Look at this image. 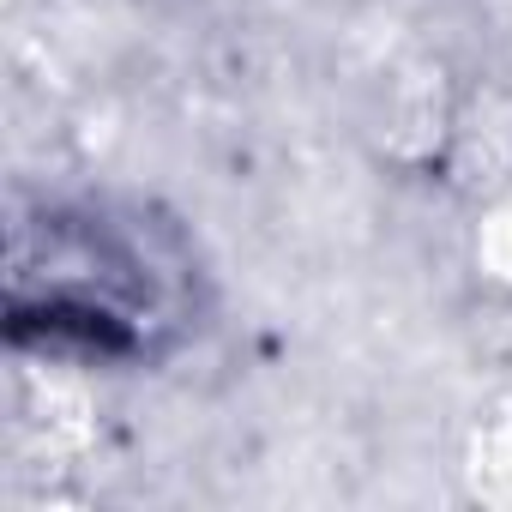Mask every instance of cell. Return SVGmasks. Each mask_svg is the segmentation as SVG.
Masks as SVG:
<instances>
[{
  "label": "cell",
  "mask_w": 512,
  "mask_h": 512,
  "mask_svg": "<svg viewBox=\"0 0 512 512\" xmlns=\"http://www.w3.org/2000/svg\"><path fill=\"white\" fill-rule=\"evenodd\" d=\"M175 272L151 241L115 229L109 217H55L49 223V290L43 302H13V332L85 344L97 356L145 350L157 326L175 320Z\"/></svg>",
  "instance_id": "1"
}]
</instances>
